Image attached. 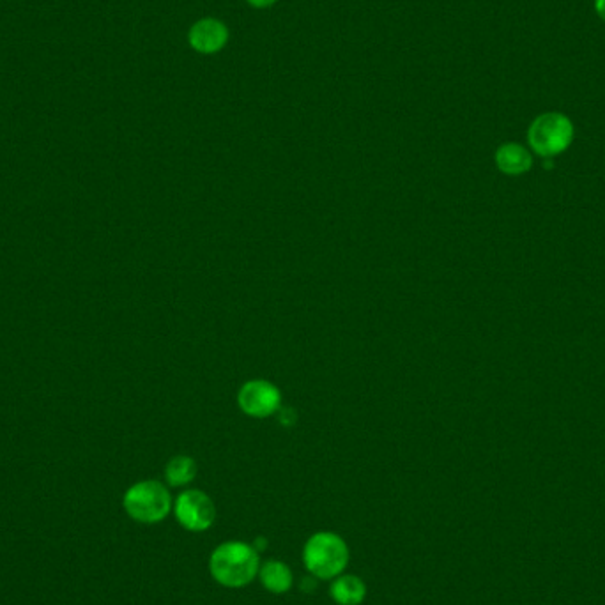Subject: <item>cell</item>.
<instances>
[{
  "label": "cell",
  "instance_id": "cell-1",
  "mask_svg": "<svg viewBox=\"0 0 605 605\" xmlns=\"http://www.w3.org/2000/svg\"><path fill=\"white\" fill-rule=\"evenodd\" d=\"M209 568L216 583L227 588H243L252 583L261 570L259 552L253 549V545L227 542L216 547L209 561Z\"/></svg>",
  "mask_w": 605,
  "mask_h": 605
},
{
  "label": "cell",
  "instance_id": "cell-2",
  "mask_svg": "<svg viewBox=\"0 0 605 605\" xmlns=\"http://www.w3.org/2000/svg\"><path fill=\"white\" fill-rule=\"evenodd\" d=\"M303 561L308 572L317 579H337L347 567L349 549L338 535L322 531L308 540L303 551Z\"/></svg>",
  "mask_w": 605,
  "mask_h": 605
},
{
  "label": "cell",
  "instance_id": "cell-3",
  "mask_svg": "<svg viewBox=\"0 0 605 605\" xmlns=\"http://www.w3.org/2000/svg\"><path fill=\"white\" fill-rule=\"evenodd\" d=\"M172 498L165 485L154 480L135 483L124 494V510L142 524H156L169 515Z\"/></svg>",
  "mask_w": 605,
  "mask_h": 605
},
{
  "label": "cell",
  "instance_id": "cell-4",
  "mask_svg": "<svg viewBox=\"0 0 605 605\" xmlns=\"http://www.w3.org/2000/svg\"><path fill=\"white\" fill-rule=\"evenodd\" d=\"M529 144L540 156H556L563 153L574 140V124L567 115L547 112L538 115L529 126Z\"/></svg>",
  "mask_w": 605,
  "mask_h": 605
},
{
  "label": "cell",
  "instance_id": "cell-5",
  "mask_svg": "<svg viewBox=\"0 0 605 605\" xmlns=\"http://www.w3.org/2000/svg\"><path fill=\"white\" fill-rule=\"evenodd\" d=\"M176 517L183 528L206 531L216 519L215 503L204 492H183L176 501Z\"/></svg>",
  "mask_w": 605,
  "mask_h": 605
},
{
  "label": "cell",
  "instance_id": "cell-6",
  "mask_svg": "<svg viewBox=\"0 0 605 605\" xmlns=\"http://www.w3.org/2000/svg\"><path fill=\"white\" fill-rule=\"evenodd\" d=\"M239 407L253 418H268L278 413L282 404V395L275 384L255 379L246 383L238 397Z\"/></svg>",
  "mask_w": 605,
  "mask_h": 605
},
{
  "label": "cell",
  "instance_id": "cell-7",
  "mask_svg": "<svg viewBox=\"0 0 605 605\" xmlns=\"http://www.w3.org/2000/svg\"><path fill=\"white\" fill-rule=\"evenodd\" d=\"M229 27L218 18H202L193 23L188 43L197 54L213 55L222 52L229 43Z\"/></svg>",
  "mask_w": 605,
  "mask_h": 605
},
{
  "label": "cell",
  "instance_id": "cell-8",
  "mask_svg": "<svg viewBox=\"0 0 605 605\" xmlns=\"http://www.w3.org/2000/svg\"><path fill=\"white\" fill-rule=\"evenodd\" d=\"M496 163H498L499 170L508 176H519L531 169L533 158L526 147L519 146V144H505V146L499 147L498 153H496Z\"/></svg>",
  "mask_w": 605,
  "mask_h": 605
},
{
  "label": "cell",
  "instance_id": "cell-9",
  "mask_svg": "<svg viewBox=\"0 0 605 605\" xmlns=\"http://www.w3.org/2000/svg\"><path fill=\"white\" fill-rule=\"evenodd\" d=\"M330 593L338 605H360L367 595V586L356 575H338Z\"/></svg>",
  "mask_w": 605,
  "mask_h": 605
},
{
  "label": "cell",
  "instance_id": "cell-10",
  "mask_svg": "<svg viewBox=\"0 0 605 605\" xmlns=\"http://www.w3.org/2000/svg\"><path fill=\"white\" fill-rule=\"evenodd\" d=\"M261 581L266 590L276 595H282L285 591L291 590L292 572L291 568L287 567L282 561H268L266 565H262Z\"/></svg>",
  "mask_w": 605,
  "mask_h": 605
},
{
  "label": "cell",
  "instance_id": "cell-11",
  "mask_svg": "<svg viewBox=\"0 0 605 605\" xmlns=\"http://www.w3.org/2000/svg\"><path fill=\"white\" fill-rule=\"evenodd\" d=\"M195 475H197L195 460L192 457H184V455L174 457L165 469V478L174 487H181V485L192 482Z\"/></svg>",
  "mask_w": 605,
  "mask_h": 605
},
{
  "label": "cell",
  "instance_id": "cell-12",
  "mask_svg": "<svg viewBox=\"0 0 605 605\" xmlns=\"http://www.w3.org/2000/svg\"><path fill=\"white\" fill-rule=\"evenodd\" d=\"M280 411V409H278ZM278 420L285 427H291L292 423L296 422V413H294V409H282L280 413H278Z\"/></svg>",
  "mask_w": 605,
  "mask_h": 605
},
{
  "label": "cell",
  "instance_id": "cell-13",
  "mask_svg": "<svg viewBox=\"0 0 605 605\" xmlns=\"http://www.w3.org/2000/svg\"><path fill=\"white\" fill-rule=\"evenodd\" d=\"M246 2H248V4L252 6V8L266 9L271 8V6H273V4H276L278 0H246Z\"/></svg>",
  "mask_w": 605,
  "mask_h": 605
},
{
  "label": "cell",
  "instance_id": "cell-14",
  "mask_svg": "<svg viewBox=\"0 0 605 605\" xmlns=\"http://www.w3.org/2000/svg\"><path fill=\"white\" fill-rule=\"evenodd\" d=\"M595 11L605 22V0H595Z\"/></svg>",
  "mask_w": 605,
  "mask_h": 605
}]
</instances>
